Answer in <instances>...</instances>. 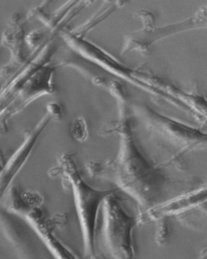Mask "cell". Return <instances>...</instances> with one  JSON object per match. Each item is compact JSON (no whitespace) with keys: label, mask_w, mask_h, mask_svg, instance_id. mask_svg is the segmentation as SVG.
Listing matches in <instances>:
<instances>
[{"label":"cell","mask_w":207,"mask_h":259,"mask_svg":"<svg viewBox=\"0 0 207 259\" xmlns=\"http://www.w3.org/2000/svg\"><path fill=\"white\" fill-rule=\"evenodd\" d=\"M57 50L56 42L51 38L34 53L28 75L14 101L0 119V134L7 132L10 119L23 111L31 103L45 95L54 94L55 66L51 63V59Z\"/></svg>","instance_id":"277c9868"},{"label":"cell","mask_w":207,"mask_h":259,"mask_svg":"<svg viewBox=\"0 0 207 259\" xmlns=\"http://www.w3.org/2000/svg\"><path fill=\"white\" fill-rule=\"evenodd\" d=\"M71 136L76 142L83 143L89 137L88 125L83 116H78L72 121L70 127Z\"/></svg>","instance_id":"ba28073f"},{"label":"cell","mask_w":207,"mask_h":259,"mask_svg":"<svg viewBox=\"0 0 207 259\" xmlns=\"http://www.w3.org/2000/svg\"><path fill=\"white\" fill-rule=\"evenodd\" d=\"M43 201L44 198L40 192L22 190L17 186L10 188L3 199L6 210L22 218L54 257L76 258L78 256L55 235V230L64 225L67 217L60 214L49 218L43 208Z\"/></svg>","instance_id":"3957f363"},{"label":"cell","mask_w":207,"mask_h":259,"mask_svg":"<svg viewBox=\"0 0 207 259\" xmlns=\"http://www.w3.org/2000/svg\"><path fill=\"white\" fill-rule=\"evenodd\" d=\"M123 107L119 121L109 125L110 128L107 130L117 133L120 137L117 157L104 164L90 162L86 165V169L93 177L113 182L131 196L141 210L146 211L157 205L164 177L160 169L143 155L137 145L131 118L128 116L125 105Z\"/></svg>","instance_id":"6da1fadb"},{"label":"cell","mask_w":207,"mask_h":259,"mask_svg":"<svg viewBox=\"0 0 207 259\" xmlns=\"http://www.w3.org/2000/svg\"><path fill=\"white\" fill-rule=\"evenodd\" d=\"M49 176L60 177L70 188L79 221L84 257H96V230L98 217L102 203L116 189H96L85 181L77 164L75 154L65 153L59 158L57 165L49 171Z\"/></svg>","instance_id":"7a4b0ae2"},{"label":"cell","mask_w":207,"mask_h":259,"mask_svg":"<svg viewBox=\"0 0 207 259\" xmlns=\"http://www.w3.org/2000/svg\"><path fill=\"white\" fill-rule=\"evenodd\" d=\"M51 120L52 118L46 113L34 128L25 132L23 141L19 148L6 160L4 166L0 169V201L4 199L6 194L11 188L12 183L26 164L40 135Z\"/></svg>","instance_id":"52a82bcc"},{"label":"cell","mask_w":207,"mask_h":259,"mask_svg":"<svg viewBox=\"0 0 207 259\" xmlns=\"http://www.w3.org/2000/svg\"><path fill=\"white\" fill-rule=\"evenodd\" d=\"M135 113L148 131L179 148L183 154L206 149L207 133L163 116L146 106H139Z\"/></svg>","instance_id":"8992f818"},{"label":"cell","mask_w":207,"mask_h":259,"mask_svg":"<svg viewBox=\"0 0 207 259\" xmlns=\"http://www.w3.org/2000/svg\"><path fill=\"white\" fill-rule=\"evenodd\" d=\"M46 113L50 116L52 119L60 120L63 116V110L60 103L50 102L46 105Z\"/></svg>","instance_id":"9c48e42d"},{"label":"cell","mask_w":207,"mask_h":259,"mask_svg":"<svg viewBox=\"0 0 207 259\" xmlns=\"http://www.w3.org/2000/svg\"><path fill=\"white\" fill-rule=\"evenodd\" d=\"M102 235L112 257L126 259L134 257L133 233L137 219L124 209L116 192L109 195L102 205Z\"/></svg>","instance_id":"5b68a950"}]
</instances>
